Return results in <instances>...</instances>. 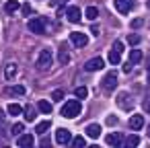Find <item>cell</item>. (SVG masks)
I'll use <instances>...</instances> for the list:
<instances>
[{
  "instance_id": "4316f807",
  "label": "cell",
  "mask_w": 150,
  "mask_h": 148,
  "mask_svg": "<svg viewBox=\"0 0 150 148\" xmlns=\"http://www.w3.org/2000/svg\"><path fill=\"white\" fill-rule=\"evenodd\" d=\"M74 95H76V99H86V95H88V91H86L84 86H78V89L74 91Z\"/></svg>"
},
{
  "instance_id": "30bf717a",
  "label": "cell",
  "mask_w": 150,
  "mask_h": 148,
  "mask_svg": "<svg viewBox=\"0 0 150 148\" xmlns=\"http://www.w3.org/2000/svg\"><path fill=\"white\" fill-rule=\"evenodd\" d=\"M17 144H19L21 148H31V146H33V136H31V134H21V136L17 138Z\"/></svg>"
},
{
  "instance_id": "836d02e7",
  "label": "cell",
  "mask_w": 150,
  "mask_h": 148,
  "mask_svg": "<svg viewBox=\"0 0 150 148\" xmlns=\"http://www.w3.org/2000/svg\"><path fill=\"white\" fill-rule=\"evenodd\" d=\"M21 11H23V15H31V13H33V8H31L29 4H25V6H23Z\"/></svg>"
},
{
  "instance_id": "52a82bcc",
  "label": "cell",
  "mask_w": 150,
  "mask_h": 148,
  "mask_svg": "<svg viewBox=\"0 0 150 148\" xmlns=\"http://www.w3.org/2000/svg\"><path fill=\"white\" fill-rule=\"evenodd\" d=\"M103 66H105L103 58H93V60H88V62L84 64V70H88V72H97V70H101Z\"/></svg>"
},
{
  "instance_id": "d4e9b609",
  "label": "cell",
  "mask_w": 150,
  "mask_h": 148,
  "mask_svg": "<svg viewBox=\"0 0 150 148\" xmlns=\"http://www.w3.org/2000/svg\"><path fill=\"white\" fill-rule=\"evenodd\" d=\"M4 11H6V13H15V11H19V2H17V0H8L6 6H4Z\"/></svg>"
},
{
  "instance_id": "9c48e42d",
  "label": "cell",
  "mask_w": 150,
  "mask_h": 148,
  "mask_svg": "<svg viewBox=\"0 0 150 148\" xmlns=\"http://www.w3.org/2000/svg\"><path fill=\"white\" fill-rule=\"evenodd\" d=\"M66 19L70 21V23H78L82 17H80V8L78 6H68V11H66Z\"/></svg>"
},
{
  "instance_id": "d6a6232c",
  "label": "cell",
  "mask_w": 150,
  "mask_h": 148,
  "mask_svg": "<svg viewBox=\"0 0 150 148\" xmlns=\"http://www.w3.org/2000/svg\"><path fill=\"white\" fill-rule=\"evenodd\" d=\"M113 50L121 54V52H123V43H121V41H115V43H113Z\"/></svg>"
},
{
  "instance_id": "2e32d148",
  "label": "cell",
  "mask_w": 150,
  "mask_h": 148,
  "mask_svg": "<svg viewBox=\"0 0 150 148\" xmlns=\"http://www.w3.org/2000/svg\"><path fill=\"white\" fill-rule=\"evenodd\" d=\"M15 74H17V64H15V62L6 64V68H4V78H8V80H11Z\"/></svg>"
},
{
  "instance_id": "ee69618b",
  "label": "cell",
  "mask_w": 150,
  "mask_h": 148,
  "mask_svg": "<svg viewBox=\"0 0 150 148\" xmlns=\"http://www.w3.org/2000/svg\"><path fill=\"white\" fill-rule=\"evenodd\" d=\"M148 138H150V125H148Z\"/></svg>"
},
{
  "instance_id": "8992f818",
  "label": "cell",
  "mask_w": 150,
  "mask_h": 148,
  "mask_svg": "<svg viewBox=\"0 0 150 148\" xmlns=\"http://www.w3.org/2000/svg\"><path fill=\"white\" fill-rule=\"evenodd\" d=\"M117 86V74L115 72H107V76L103 78V89L105 91H113Z\"/></svg>"
},
{
  "instance_id": "8fae6325",
  "label": "cell",
  "mask_w": 150,
  "mask_h": 148,
  "mask_svg": "<svg viewBox=\"0 0 150 148\" xmlns=\"http://www.w3.org/2000/svg\"><path fill=\"white\" fill-rule=\"evenodd\" d=\"M117 105H119V107H123V109H132L129 95H127V93H119V97H117Z\"/></svg>"
},
{
  "instance_id": "4dcf8cb0",
  "label": "cell",
  "mask_w": 150,
  "mask_h": 148,
  "mask_svg": "<svg viewBox=\"0 0 150 148\" xmlns=\"http://www.w3.org/2000/svg\"><path fill=\"white\" fill-rule=\"evenodd\" d=\"M62 97H64V91H60V89L52 93V99H54V101H62Z\"/></svg>"
},
{
  "instance_id": "9a60e30c",
  "label": "cell",
  "mask_w": 150,
  "mask_h": 148,
  "mask_svg": "<svg viewBox=\"0 0 150 148\" xmlns=\"http://www.w3.org/2000/svg\"><path fill=\"white\" fill-rule=\"evenodd\" d=\"M138 144H140L138 136H127L125 142H123V148H138Z\"/></svg>"
},
{
  "instance_id": "8d00e7d4",
  "label": "cell",
  "mask_w": 150,
  "mask_h": 148,
  "mask_svg": "<svg viewBox=\"0 0 150 148\" xmlns=\"http://www.w3.org/2000/svg\"><path fill=\"white\" fill-rule=\"evenodd\" d=\"M132 66H134L132 62H127V64H123V72H132Z\"/></svg>"
},
{
  "instance_id": "83f0119b",
  "label": "cell",
  "mask_w": 150,
  "mask_h": 148,
  "mask_svg": "<svg viewBox=\"0 0 150 148\" xmlns=\"http://www.w3.org/2000/svg\"><path fill=\"white\" fill-rule=\"evenodd\" d=\"M23 130H25V123H21V121H19V123H15V125H13V132H11V134L21 136V134H23Z\"/></svg>"
},
{
  "instance_id": "ffe728a7",
  "label": "cell",
  "mask_w": 150,
  "mask_h": 148,
  "mask_svg": "<svg viewBox=\"0 0 150 148\" xmlns=\"http://www.w3.org/2000/svg\"><path fill=\"white\" fill-rule=\"evenodd\" d=\"M142 58H144V56H142V52H140V50H132V52H129V62H132V64L142 62Z\"/></svg>"
},
{
  "instance_id": "6da1fadb",
  "label": "cell",
  "mask_w": 150,
  "mask_h": 148,
  "mask_svg": "<svg viewBox=\"0 0 150 148\" xmlns=\"http://www.w3.org/2000/svg\"><path fill=\"white\" fill-rule=\"evenodd\" d=\"M80 111H82L80 101H78V99H70V101H66V103H64V107H62L60 115H62V117H66V119H74V117H78V115H80Z\"/></svg>"
},
{
  "instance_id": "7402d4cb",
  "label": "cell",
  "mask_w": 150,
  "mask_h": 148,
  "mask_svg": "<svg viewBox=\"0 0 150 148\" xmlns=\"http://www.w3.org/2000/svg\"><path fill=\"white\" fill-rule=\"evenodd\" d=\"M119 142H121L119 134H107V144L109 146H119Z\"/></svg>"
},
{
  "instance_id": "f35d334b",
  "label": "cell",
  "mask_w": 150,
  "mask_h": 148,
  "mask_svg": "<svg viewBox=\"0 0 150 148\" xmlns=\"http://www.w3.org/2000/svg\"><path fill=\"white\" fill-rule=\"evenodd\" d=\"M56 4H58V6H66V4H68V0H58ZM56 4H54V6H56Z\"/></svg>"
},
{
  "instance_id": "1f68e13d",
  "label": "cell",
  "mask_w": 150,
  "mask_h": 148,
  "mask_svg": "<svg viewBox=\"0 0 150 148\" xmlns=\"http://www.w3.org/2000/svg\"><path fill=\"white\" fill-rule=\"evenodd\" d=\"M142 25H144L142 19H134V21H132V29H138V27H142Z\"/></svg>"
},
{
  "instance_id": "7a4b0ae2",
  "label": "cell",
  "mask_w": 150,
  "mask_h": 148,
  "mask_svg": "<svg viewBox=\"0 0 150 148\" xmlns=\"http://www.w3.org/2000/svg\"><path fill=\"white\" fill-rule=\"evenodd\" d=\"M52 64H54V52H52L50 47L41 50V54H39V58H37V68H39V70H47Z\"/></svg>"
},
{
  "instance_id": "603a6c76",
  "label": "cell",
  "mask_w": 150,
  "mask_h": 148,
  "mask_svg": "<svg viewBox=\"0 0 150 148\" xmlns=\"http://www.w3.org/2000/svg\"><path fill=\"white\" fill-rule=\"evenodd\" d=\"M37 107H39V111H41V113H50V111H52V103H50V101H45V99H41V101L37 103Z\"/></svg>"
},
{
  "instance_id": "ab89813d",
  "label": "cell",
  "mask_w": 150,
  "mask_h": 148,
  "mask_svg": "<svg viewBox=\"0 0 150 148\" xmlns=\"http://www.w3.org/2000/svg\"><path fill=\"white\" fill-rule=\"evenodd\" d=\"M2 123H4V113L0 111V125H2Z\"/></svg>"
},
{
  "instance_id": "4fadbf2b",
  "label": "cell",
  "mask_w": 150,
  "mask_h": 148,
  "mask_svg": "<svg viewBox=\"0 0 150 148\" xmlns=\"http://www.w3.org/2000/svg\"><path fill=\"white\" fill-rule=\"evenodd\" d=\"M86 136L88 138H99L101 136V125L99 123H88L86 125Z\"/></svg>"
},
{
  "instance_id": "ac0fdd59",
  "label": "cell",
  "mask_w": 150,
  "mask_h": 148,
  "mask_svg": "<svg viewBox=\"0 0 150 148\" xmlns=\"http://www.w3.org/2000/svg\"><path fill=\"white\" fill-rule=\"evenodd\" d=\"M50 127H52V123H50V121H39V123L35 125V132H37L39 136H43V134H45Z\"/></svg>"
},
{
  "instance_id": "484cf974",
  "label": "cell",
  "mask_w": 150,
  "mask_h": 148,
  "mask_svg": "<svg viewBox=\"0 0 150 148\" xmlns=\"http://www.w3.org/2000/svg\"><path fill=\"white\" fill-rule=\"evenodd\" d=\"M25 119H27V121H33V119H35V109H33L31 105L25 107Z\"/></svg>"
},
{
  "instance_id": "5b68a950",
  "label": "cell",
  "mask_w": 150,
  "mask_h": 148,
  "mask_svg": "<svg viewBox=\"0 0 150 148\" xmlns=\"http://www.w3.org/2000/svg\"><path fill=\"white\" fill-rule=\"evenodd\" d=\"M115 8H117V13L127 15L134 8V0H115Z\"/></svg>"
},
{
  "instance_id": "ba28073f",
  "label": "cell",
  "mask_w": 150,
  "mask_h": 148,
  "mask_svg": "<svg viewBox=\"0 0 150 148\" xmlns=\"http://www.w3.org/2000/svg\"><path fill=\"white\" fill-rule=\"evenodd\" d=\"M72 140V134L66 130V127H58V132H56V142L58 144H68Z\"/></svg>"
},
{
  "instance_id": "cb8c5ba5",
  "label": "cell",
  "mask_w": 150,
  "mask_h": 148,
  "mask_svg": "<svg viewBox=\"0 0 150 148\" xmlns=\"http://www.w3.org/2000/svg\"><path fill=\"white\" fill-rule=\"evenodd\" d=\"M107 60H109L111 64H119V62H121V56H119V52L111 50V52H109V56H107Z\"/></svg>"
},
{
  "instance_id": "e575fe53",
  "label": "cell",
  "mask_w": 150,
  "mask_h": 148,
  "mask_svg": "<svg viewBox=\"0 0 150 148\" xmlns=\"http://www.w3.org/2000/svg\"><path fill=\"white\" fill-rule=\"evenodd\" d=\"M107 123H109V125H115V123H117V117H115V115H109V117H107Z\"/></svg>"
},
{
  "instance_id": "44dd1931",
  "label": "cell",
  "mask_w": 150,
  "mask_h": 148,
  "mask_svg": "<svg viewBox=\"0 0 150 148\" xmlns=\"http://www.w3.org/2000/svg\"><path fill=\"white\" fill-rule=\"evenodd\" d=\"M68 62H70L68 52H66V50H60V54H58V64H60V66H66Z\"/></svg>"
},
{
  "instance_id": "277c9868",
  "label": "cell",
  "mask_w": 150,
  "mask_h": 148,
  "mask_svg": "<svg viewBox=\"0 0 150 148\" xmlns=\"http://www.w3.org/2000/svg\"><path fill=\"white\" fill-rule=\"evenodd\" d=\"M27 27H29V31H31V33H45V21H43L41 17L31 19Z\"/></svg>"
},
{
  "instance_id": "e0dca14e",
  "label": "cell",
  "mask_w": 150,
  "mask_h": 148,
  "mask_svg": "<svg viewBox=\"0 0 150 148\" xmlns=\"http://www.w3.org/2000/svg\"><path fill=\"white\" fill-rule=\"evenodd\" d=\"M6 113H8V115H13V117H15V115H21V113H23V107H21L19 103H11V105H8V109H6Z\"/></svg>"
},
{
  "instance_id": "3957f363",
  "label": "cell",
  "mask_w": 150,
  "mask_h": 148,
  "mask_svg": "<svg viewBox=\"0 0 150 148\" xmlns=\"http://www.w3.org/2000/svg\"><path fill=\"white\" fill-rule=\"evenodd\" d=\"M70 43L74 47H84L88 43V35L82 33V31H74V33H70Z\"/></svg>"
},
{
  "instance_id": "d590c367",
  "label": "cell",
  "mask_w": 150,
  "mask_h": 148,
  "mask_svg": "<svg viewBox=\"0 0 150 148\" xmlns=\"http://www.w3.org/2000/svg\"><path fill=\"white\" fill-rule=\"evenodd\" d=\"M41 148H50V140H47L45 136L41 138Z\"/></svg>"
},
{
  "instance_id": "7bdbcfd3",
  "label": "cell",
  "mask_w": 150,
  "mask_h": 148,
  "mask_svg": "<svg viewBox=\"0 0 150 148\" xmlns=\"http://www.w3.org/2000/svg\"><path fill=\"white\" fill-rule=\"evenodd\" d=\"M146 6H148V8H150V0H146Z\"/></svg>"
},
{
  "instance_id": "b9f144b4",
  "label": "cell",
  "mask_w": 150,
  "mask_h": 148,
  "mask_svg": "<svg viewBox=\"0 0 150 148\" xmlns=\"http://www.w3.org/2000/svg\"><path fill=\"white\" fill-rule=\"evenodd\" d=\"M88 148H101V146H97V144H91V146H88Z\"/></svg>"
},
{
  "instance_id": "f546056e",
  "label": "cell",
  "mask_w": 150,
  "mask_h": 148,
  "mask_svg": "<svg viewBox=\"0 0 150 148\" xmlns=\"http://www.w3.org/2000/svg\"><path fill=\"white\" fill-rule=\"evenodd\" d=\"M127 43H129V45H138V43H140V35H136V33L127 35Z\"/></svg>"
},
{
  "instance_id": "7c38bea8",
  "label": "cell",
  "mask_w": 150,
  "mask_h": 148,
  "mask_svg": "<svg viewBox=\"0 0 150 148\" xmlns=\"http://www.w3.org/2000/svg\"><path fill=\"white\" fill-rule=\"evenodd\" d=\"M129 127L132 130H142L144 127V117L142 115H132L129 117Z\"/></svg>"
},
{
  "instance_id": "74e56055",
  "label": "cell",
  "mask_w": 150,
  "mask_h": 148,
  "mask_svg": "<svg viewBox=\"0 0 150 148\" xmlns=\"http://www.w3.org/2000/svg\"><path fill=\"white\" fill-rule=\"evenodd\" d=\"M144 111H148V113H150V99H146V101H144Z\"/></svg>"
},
{
  "instance_id": "5bb4252c",
  "label": "cell",
  "mask_w": 150,
  "mask_h": 148,
  "mask_svg": "<svg viewBox=\"0 0 150 148\" xmlns=\"http://www.w3.org/2000/svg\"><path fill=\"white\" fill-rule=\"evenodd\" d=\"M6 93H8L11 97H23V95H25V86H23V84H15V86H8Z\"/></svg>"
},
{
  "instance_id": "60d3db41",
  "label": "cell",
  "mask_w": 150,
  "mask_h": 148,
  "mask_svg": "<svg viewBox=\"0 0 150 148\" xmlns=\"http://www.w3.org/2000/svg\"><path fill=\"white\" fill-rule=\"evenodd\" d=\"M146 68H148V74H150V58H148V62H146Z\"/></svg>"
},
{
  "instance_id": "d6986e66",
  "label": "cell",
  "mask_w": 150,
  "mask_h": 148,
  "mask_svg": "<svg viewBox=\"0 0 150 148\" xmlns=\"http://www.w3.org/2000/svg\"><path fill=\"white\" fill-rule=\"evenodd\" d=\"M84 15H86L88 21H97V17H99V8H97V6H88Z\"/></svg>"
},
{
  "instance_id": "f1b7e54d",
  "label": "cell",
  "mask_w": 150,
  "mask_h": 148,
  "mask_svg": "<svg viewBox=\"0 0 150 148\" xmlns=\"http://www.w3.org/2000/svg\"><path fill=\"white\" fill-rule=\"evenodd\" d=\"M72 148H84V138L82 136H76L72 140Z\"/></svg>"
}]
</instances>
